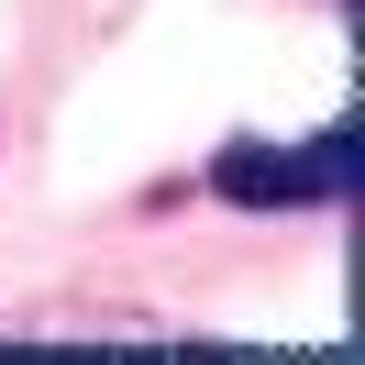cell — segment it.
Returning a JSON list of instances; mask_svg holds the SVG:
<instances>
[{
	"mask_svg": "<svg viewBox=\"0 0 365 365\" xmlns=\"http://www.w3.org/2000/svg\"><path fill=\"white\" fill-rule=\"evenodd\" d=\"M354 188V133L321 122L310 144H222L210 155V200L232 210H343Z\"/></svg>",
	"mask_w": 365,
	"mask_h": 365,
	"instance_id": "cell-1",
	"label": "cell"
}]
</instances>
